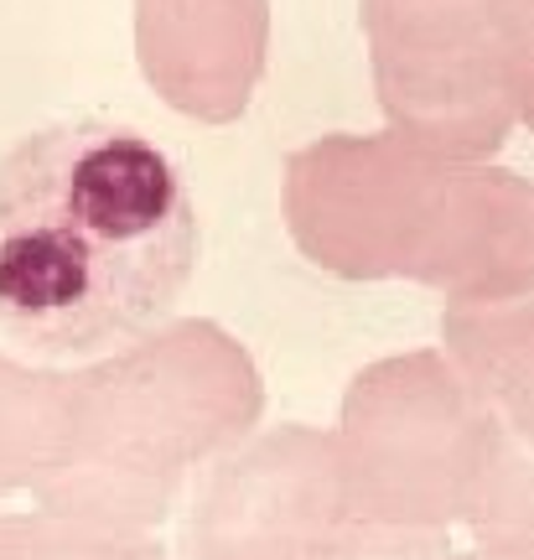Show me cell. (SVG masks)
I'll return each mask as SVG.
<instances>
[{
    "instance_id": "6da1fadb",
    "label": "cell",
    "mask_w": 534,
    "mask_h": 560,
    "mask_svg": "<svg viewBox=\"0 0 534 560\" xmlns=\"http://www.w3.org/2000/svg\"><path fill=\"white\" fill-rule=\"evenodd\" d=\"M198 202L136 125L58 120L0 156V332L47 359L146 338L198 276Z\"/></svg>"
}]
</instances>
